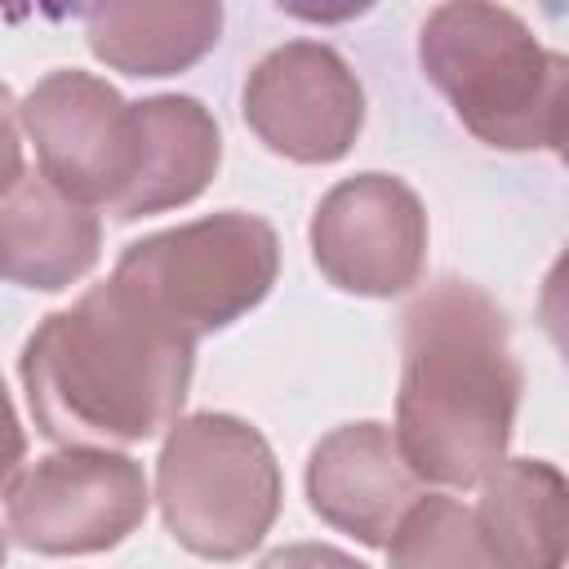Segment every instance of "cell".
Wrapping results in <instances>:
<instances>
[{"label":"cell","mask_w":569,"mask_h":569,"mask_svg":"<svg viewBox=\"0 0 569 569\" xmlns=\"http://www.w3.org/2000/svg\"><path fill=\"white\" fill-rule=\"evenodd\" d=\"M422 498V480L409 471L391 427L347 422L316 440L307 458V502L311 511L351 533L365 547H387L400 516Z\"/></svg>","instance_id":"obj_10"},{"label":"cell","mask_w":569,"mask_h":569,"mask_svg":"<svg viewBox=\"0 0 569 569\" xmlns=\"http://www.w3.org/2000/svg\"><path fill=\"white\" fill-rule=\"evenodd\" d=\"M22 458H27V436H22V422H18V413H13L9 387H4V378H0V493H9V485L18 480Z\"/></svg>","instance_id":"obj_18"},{"label":"cell","mask_w":569,"mask_h":569,"mask_svg":"<svg viewBox=\"0 0 569 569\" xmlns=\"http://www.w3.org/2000/svg\"><path fill=\"white\" fill-rule=\"evenodd\" d=\"M196 342L116 276L49 311L18 356L40 436L62 449H124L182 418Z\"/></svg>","instance_id":"obj_1"},{"label":"cell","mask_w":569,"mask_h":569,"mask_svg":"<svg viewBox=\"0 0 569 569\" xmlns=\"http://www.w3.org/2000/svg\"><path fill=\"white\" fill-rule=\"evenodd\" d=\"M142 462L120 449H58L36 458L4 493V533L36 556H93L147 520Z\"/></svg>","instance_id":"obj_6"},{"label":"cell","mask_w":569,"mask_h":569,"mask_svg":"<svg viewBox=\"0 0 569 569\" xmlns=\"http://www.w3.org/2000/svg\"><path fill=\"white\" fill-rule=\"evenodd\" d=\"M387 569H498L476 511L449 493H422L387 538Z\"/></svg>","instance_id":"obj_15"},{"label":"cell","mask_w":569,"mask_h":569,"mask_svg":"<svg viewBox=\"0 0 569 569\" xmlns=\"http://www.w3.org/2000/svg\"><path fill=\"white\" fill-rule=\"evenodd\" d=\"M4 556H9V533L0 529V569H4Z\"/></svg>","instance_id":"obj_19"},{"label":"cell","mask_w":569,"mask_h":569,"mask_svg":"<svg viewBox=\"0 0 569 569\" xmlns=\"http://www.w3.org/2000/svg\"><path fill=\"white\" fill-rule=\"evenodd\" d=\"M18 120L36 142L40 173L80 204L111 209L133 173V111L116 84L93 71L58 67L18 102Z\"/></svg>","instance_id":"obj_9"},{"label":"cell","mask_w":569,"mask_h":569,"mask_svg":"<svg viewBox=\"0 0 569 569\" xmlns=\"http://www.w3.org/2000/svg\"><path fill=\"white\" fill-rule=\"evenodd\" d=\"M418 67L476 142L560 151L569 62L516 9L485 0L436 4L418 27Z\"/></svg>","instance_id":"obj_3"},{"label":"cell","mask_w":569,"mask_h":569,"mask_svg":"<svg viewBox=\"0 0 569 569\" xmlns=\"http://www.w3.org/2000/svg\"><path fill=\"white\" fill-rule=\"evenodd\" d=\"M111 276L178 333L200 342L271 293L280 276V236L258 213L222 209L124 244Z\"/></svg>","instance_id":"obj_5"},{"label":"cell","mask_w":569,"mask_h":569,"mask_svg":"<svg viewBox=\"0 0 569 569\" xmlns=\"http://www.w3.org/2000/svg\"><path fill=\"white\" fill-rule=\"evenodd\" d=\"M476 529L498 569H565V476L547 458H502L480 480Z\"/></svg>","instance_id":"obj_14"},{"label":"cell","mask_w":569,"mask_h":569,"mask_svg":"<svg viewBox=\"0 0 569 569\" xmlns=\"http://www.w3.org/2000/svg\"><path fill=\"white\" fill-rule=\"evenodd\" d=\"M98 249V213L62 196L44 173H22L0 196V280L58 293L93 271Z\"/></svg>","instance_id":"obj_12"},{"label":"cell","mask_w":569,"mask_h":569,"mask_svg":"<svg viewBox=\"0 0 569 569\" xmlns=\"http://www.w3.org/2000/svg\"><path fill=\"white\" fill-rule=\"evenodd\" d=\"M520 391L511 325L480 284L445 276L405 307L391 436L422 485H480L507 458Z\"/></svg>","instance_id":"obj_2"},{"label":"cell","mask_w":569,"mask_h":569,"mask_svg":"<svg viewBox=\"0 0 569 569\" xmlns=\"http://www.w3.org/2000/svg\"><path fill=\"white\" fill-rule=\"evenodd\" d=\"M258 569H369V565L329 542H289V547L267 551Z\"/></svg>","instance_id":"obj_16"},{"label":"cell","mask_w":569,"mask_h":569,"mask_svg":"<svg viewBox=\"0 0 569 569\" xmlns=\"http://www.w3.org/2000/svg\"><path fill=\"white\" fill-rule=\"evenodd\" d=\"M307 236L320 276L356 298H400L427 267V209L418 191L391 173L333 182Z\"/></svg>","instance_id":"obj_7"},{"label":"cell","mask_w":569,"mask_h":569,"mask_svg":"<svg viewBox=\"0 0 569 569\" xmlns=\"http://www.w3.org/2000/svg\"><path fill=\"white\" fill-rule=\"evenodd\" d=\"M22 120H18V102L9 93V84L0 80V196L22 178Z\"/></svg>","instance_id":"obj_17"},{"label":"cell","mask_w":569,"mask_h":569,"mask_svg":"<svg viewBox=\"0 0 569 569\" xmlns=\"http://www.w3.org/2000/svg\"><path fill=\"white\" fill-rule=\"evenodd\" d=\"M222 36L218 0H107L84 9V40L120 76L160 80L196 67Z\"/></svg>","instance_id":"obj_13"},{"label":"cell","mask_w":569,"mask_h":569,"mask_svg":"<svg viewBox=\"0 0 569 569\" xmlns=\"http://www.w3.org/2000/svg\"><path fill=\"white\" fill-rule=\"evenodd\" d=\"M133 111V173L116 204V222L191 204L222 164V129L200 98L156 93L129 102Z\"/></svg>","instance_id":"obj_11"},{"label":"cell","mask_w":569,"mask_h":569,"mask_svg":"<svg viewBox=\"0 0 569 569\" xmlns=\"http://www.w3.org/2000/svg\"><path fill=\"white\" fill-rule=\"evenodd\" d=\"M284 498L267 436L236 413H187L156 458V502L178 547L200 560H240L276 525Z\"/></svg>","instance_id":"obj_4"},{"label":"cell","mask_w":569,"mask_h":569,"mask_svg":"<svg viewBox=\"0 0 569 569\" xmlns=\"http://www.w3.org/2000/svg\"><path fill=\"white\" fill-rule=\"evenodd\" d=\"M240 111L267 151L293 164H333L365 129V89L333 44L284 40L253 62Z\"/></svg>","instance_id":"obj_8"}]
</instances>
